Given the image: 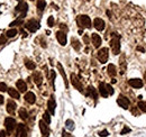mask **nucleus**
Here are the masks:
<instances>
[{
	"label": "nucleus",
	"mask_w": 146,
	"mask_h": 137,
	"mask_svg": "<svg viewBox=\"0 0 146 137\" xmlns=\"http://www.w3.org/2000/svg\"><path fill=\"white\" fill-rule=\"evenodd\" d=\"M110 47L115 55L120 53V36L118 34L112 35V38L110 41Z\"/></svg>",
	"instance_id": "1"
},
{
	"label": "nucleus",
	"mask_w": 146,
	"mask_h": 137,
	"mask_svg": "<svg viewBox=\"0 0 146 137\" xmlns=\"http://www.w3.org/2000/svg\"><path fill=\"white\" fill-rule=\"evenodd\" d=\"M76 23H78L79 27H81V28H90L91 27V19H90V17L87 15L78 16Z\"/></svg>",
	"instance_id": "2"
},
{
	"label": "nucleus",
	"mask_w": 146,
	"mask_h": 137,
	"mask_svg": "<svg viewBox=\"0 0 146 137\" xmlns=\"http://www.w3.org/2000/svg\"><path fill=\"white\" fill-rule=\"evenodd\" d=\"M109 49L107 47H102L101 49L98 51V54H97V57L101 63H106L108 61V57H109Z\"/></svg>",
	"instance_id": "3"
},
{
	"label": "nucleus",
	"mask_w": 146,
	"mask_h": 137,
	"mask_svg": "<svg viewBox=\"0 0 146 137\" xmlns=\"http://www.w3.org/2000/svg\"><path fill=\"white\" fill-rule=\"evenodd\" d=\"M25 27H26V29L28 30V32L35 33L36 30H38V28L41 27V25H39V23L37 22V20L32 19V20H29V22H27V24L25 25Z\"/></svg>",
	"instance_id": "4"
},
{
	"label": "nucleus",
	"mask_w": 146,
	"mask_h": 137,
	"mask_svg": "<svg viewBox=\"0 0 146 137\" xmlns=\"http://www.w3.org/2000/svg\"><path fill=\"white\" fill-rule=\"evenodd\" d=\"M5 126H6V129H7L8 133H11L12 130L16 128V120L14 119L12 117H7L5 119Z\"/></svg>",
	"instance_id": "5"
},
{
	"label": "nucleus",
	"mask_w": 146,
	"mask_h": 137,
	"mask_svg": "<svg viewBox=\"0 0 146 137\" xmlns=\"http://www.w3.org/2000/svg\"><path fill=\"white\" fill-rule=\"evenodd\" d=\"M27 10H28V5H27L26 2H24V1H19L18 6L16 7V9H15V11L16 12H22L20 16L24 18L25 16H26V14H27Z\"/></svg>",
	"instance_id": "6"
},
{
	"label": "nucleus",
	"mask_w": 146,
	"mask_h": 137,
	"mask_svg": "<svg viewBox=\"0 0 146 137\" xmlns=\"http://www.w3.org/2000/svg\"><path fill=\"white\" fill-rule=\"evenodd\" d=\"M117 103L122 108H124V109H128L129 107V99L126 98V97H124L122 94H120L119 97H118V99H117Z\"/></svg>",
	"instance_id": "7"
},
{
	"label": "nucleus",
	"mask_w": 146,
	"mask_h": 137,
	"mask_svg": "<svg viewBox=\"0 0 146 137\" xmlns=\"http://www.w3.org/2000/svg\"><path fill=\"white\" fill-rule=\"evenodd\" d=\"M38 125H39V129H41L43 137H49V126H47L46 122L44 121V120H41Z\"/></svg>",
	"instance_id": "8"
},
{
	"label": "nucleus",
	"mask_w": 146,
	"mask_h": 137,
	"mask_svg": "<svg viewBox=\"0 0 146 137\" xmlns=\"http://www.w3.org/2000/svg\"><path fill=\"white\" fill-rule=\"evenodd\" d=\"M56 38H57L58 43L62 45V46H65L66 45V42H68V38H66V34L62 30H58L56 32Z\"/></svg>",
	"instance_id": "9"
},
{
	"label": "nucleus",
	"mask_w": 146,
	"mask_h": 137,
	"mask_svg": "<svg viewBox=\"0 0 146 137\" xmlns=\"http://www.w3.org/2000/svg\"><path fill=\"white\" fill-rule=\"evenodd\" d=\"M71 82H72L73 87L75 89H78L80 92H83V87L81 84V82L78 80V78L75 76V74H71Z\"/></svg>",
	"instance_id": "10"
},
{
	"label": "nucleus",
	"mask_w": 146,
	"mask_h": 137,
	"mask_svg": "<svg viewBox=\"0 0 146 137\" xmlns=\"http://www.w3.org/2000/svg\"><path fill=\"white\" fill-rule=\"evenodd\" d=\"M93 26H95V28L97 30L102 32V30L105 29V22H103L101 18H96V19L93 20Z\"/></svg>",
	"instance_id": "11"
},
{
	"label": "nucleus",
	"mask_w": 146,
	"mask_h": 137,
	"mask_svg": "<svg viewBox=\"0 0 146 137\" xmlns=\"http://www.w3.org/2000/svg\"><path fill=\"white\" fill-rule=\"evenodd\" d=\"M128 83H129V86L135 88V89H139L143 87V81H142L141 79H130V80L128 81Z\"/></svg>",
	"instance_id": "12"
},
{
	"label": "nucleus",
	"mask_w": 146,
	"mask_h": 137,
	"mask_svg": "<svg viewBox=\"0 0 146 137\" xmlns=\"http://www.w3.org/2000/svg\"><path fill=\"white\" fill-rule=\"evenodd\" d=\"M16 108H17V105H16L15 101L8 100V102H7V111H8V114L14 115L15 111H16Z\"/></svg>",
	"instance_id": "13"
},
{
	"label": "nucleus",
	"mask_w": 146,
	"mask_h": 137,
	"mask_svg": "<svg viewBox=\"0 0 146 137\" xmlns=\"http://www.w3.org/2000/svg\"><path fill=\"white\" fill-rule=\"evenodd\" d=\"M91 41H92V44H93V46H95L96 48L100 47V45H101V37H100L98 34H92L91 35Z\"/></svg>",
	"instance_id": "14"
},
{
	"label": "nucleus",
	"mask_w": 146,
	"mask_h": 137,
	"mask_svg": "<svg viewBox=\"0 0 146 137\" xmlns=\"http://www.w3.org/2000/svg\"><path fill=\"white\" fill-rule=\"evenodd\" d=\"M33 80H34V82L37 86L41 87L42 83H43V76H42L41 72H34V74H33Z\"/></svg>",
	"instance_id": "15"
},
{
	"label": "nucleus",
	"mask_w": 146,
	"mask_h": 137,
	"mask_svg": "<svg viewBox=\"0 0 146 137\" xmlns=\"http://www.w3.org/2000/svg\"><path fill=\"white\" fill-rule=\"evenodd\" d=\"M87 95H88V97H91V98L95 99V100H97V98H98L97 90H96L92 86H89L87 88Z\"/></svg>",
	"instance_id": "16"
},
{
	"label": "nucleus",
	"mask_w": 146,
	"mask_h": 137,
	"mask_svg": "<svg viewBox=\"0 0 146 137\" xmlns=\"http://www.w3.org/2000/svg\"><path fill=\"white\" fill-rule=\"evenodd\" d=\"M17 135L19 137H26L27 136V130L24 124H19L17 125Z\"/></svg>",
	"instance_id": "17"
},
{
	"label": "nucleus",
	"mask_w": 146,
	"mask_h": 137,
	"mask_svg": "<svg viewBox=\"0 0 146 137\" xmlns=\"http://www.w3.org/2000/svg\"><path fill=\"white\" fill-rule=\"evenodd\" d=\"M47 108H49V114L54 115L55 114V108H56V102H55V99L54 98H51L47 102Z\"/></svg>",
	"instance_id": "18"
},
{
	"label": "nucleus",
	"mask_w": 146,
	"mask_h": 137,
	"mask_svg": "<svg viewBox=\"0 0 146 137\" xmlns=\"http://www.w3.org/2000/svg\"><path fill=\"white\" fill-rule=\"evenodd\" d=\"M25 100L28 103L33 105V103H35V101H36V95L33 92H30V91H29V92H26V94H25Z\"/></svg>",
	"instance_id": "19"
},
{
	"label": "nucleus",
	"mask_w": 146,
	"mask_h": 137,
	"mask_svg": "<svg viewBox=\"0 0 146 137\" xmlns=\"http://www.w3.org/2000/svg\"><path fill=\"white\" fill-rule=\"evenodd\" d=\"M16 87H17L18 91H20V92H26V90H27V84L23 80H18L16 82Z\"/></svg>",
	"instance_id": "20"
},
{
	"label": "nucleus",
	"mask_w": 146,
	"mask_h": 137,
	"mask_svg": "<svg viewBox=\"0 0 146 137\" xmlns=\"http://www.w3.org/2000/svg\"><path fill=\"white\" fill-rule=\"evenodd\" d=\"M57 68H58V71H60V73H61L62 78H63V80H64V83H65V87L68 88V87H69V81H68V78H66V74H65V72H64V68H63V66H62V64H61V63H58V64H57Z\"/></svg>",
	"instance_id": "21"
},
{
	"label": "nucleus",
	"mask_w": 146,
	"mask_h": 137,
	"mask_svg": "<svg viewBox=\"0 0 146 137\" xmlns=\"http://www.w3.org/2000/svg\"><path fill=\"white\" fill-rule=\"evenodd\" d=\"M99 92H100V94H101L103 98H107L108 95H109V93H108L107 89H106V83L101 82V83L99 84Z\"/></svg>",
	"instance_id": "22"
},
{
	"label": "nucleus",
	"mask_w": 146,
	"mask_h": 137,
	"mask_svg": "<svg viewBox=\"0 0 146 137\" xmlns=\"http://www.w3.org/2000/svg\"><path fill=\"white\" fill-rule=\"evenodd\" d=\"M7 91H8L9 95L11 97L12 99H19V98H20L19 92H18V90H16V89H14V88H9Z\"/></svg>",
	"instance_id": "23"
},
{
	"label": "nucleus",
	"mask_w": 146,
	"mask_h": 137,
	"mask_svg": "<svg viewBox=\"0 0 146 137\" xmlns=\"http://www.w3.org/2000/svg\"><path fill=\"white\" fill-rule=\"evenodd\" d=\"M107 71H108V74L110 76H115L117 74V70H116V66L114 64H109L107 68Z\"/></svg>",
	"instance_id": "24"
},
{
	"label": "nucleus",
	"mask_w": 146,
	"mask_h": 137,
	"mask_svg": "<svg viewBox=\"0 0 146 137\" xmlns=\"http://www.w3.org/2000/svg\"><path fill=\"white\" fill-rule=\"evenodd\" d=\"M46 7V1L45 0H38L37 2V9H38V12H43L44 9Z\"/></svg>",
	"instance_id": "25"
},
{
	"label": "nucleus",
	"mask_w": 146,
	"mask_h": 137,
	"mask_svg": "<svg viewBox=\"0 0 146 137\" xmlns=\"http://www.w3.org/2000/svg\"><path fill=\"white\" fill-rule=\"evenodd\" d=\"M19 117L22 118V119H24V120H26L27 118H28V114H27V111H26L25 108H20L19 109Z\"/></svg>",
	"instance_id": "26"
},
{
	"label": "nucleus",
	"mask_w": 146,
	"mask_h": 137,
	"mask_svg": "<svg viewBox=\"0 0 146 137\" xmlns=\"http://www.w3.org/2000/svg\"><path fill=\"white\" fill-rule=\"evenodd\" d=\"M16 35H17V29H15V28H11V29H9L6 33V36H7L8 38H12V37H15Z\"/></svg>",
	"instance_id": "27"
},
{
	"label": "nucleus",
	"mask_w": 146,
	"mask_h": 137,
	"mask_svg": "<svg viewBox=\"0 0 146 137\" xmlns=\"http://www.w3.org/2000/svg\"><path fill=\"white\" fill-rule=\"evenodd\" d=\"M65 127L68 128L69 130H71L72 132L73 129H74V122H73V120H71V119H68L65 121Z\"/></svg>",
	"instance_id": "28"
},
{
	"label": "nucleus",
	"mask_w": 146,
	"mask_h": 137,
	"mask_svg": "<svg viewBox=\"0 0 146 137\" xmlns=\"http://www.w3.org/2000/svg\"><path fill=\"white\" fill-rule=\"evenodd\" d=\"M72 46H73V48L75 49V51H80V48H81L80 42H79L78 39H74V38L72 39Z\"/></svg>",
	"instance_id": "29"
},
{
	"label": "nucleus",
	"mask_w": 146,
	"mask_h": 137,
	"mask_svg": "<svg viewBox=\"0 0 146 137\" xmlns=\"http://www.w3.org/2000/svg\"><path fill=\"white\" fill-rule=\"evenodd\" d=\"M43 120L46 122L47 125H49V122H51V116H49V111H46V113H44V115H43Z\"/></svg>",
	"instance_id": "30"
},
{
	"label": "nucleus",
	"mask_w": 146,
	"mask_h": 137,
	"mask_svg": "<svg viewBox=\"0 0 146 137\" xmlns=\"http://www.w3.org/2000/svg\"><path fill=\"white\" fill-rule=\"evenodd\" d=\"M25 65H26V68H28V70H34L35 68H36V65H35L34 62L32 61H26V63H25Z\"/></svg>",
	"instance_id": "31"
},
{
	"label": "nucleus",
	"mask_w": 146,
	"mask_h": 137,
	"mask_svg": "<svg viewBox=\"0 0 146 137\" xmlns=\"http://www.w3.org/2000/svg\"><path fill=\"white\" fill-rule=\"evenodd\" d=\"M23 19H24V18L19 16V17L15 20V22H12L11 24H10V27H14V26H17V25H20V24H22V22H23Z\"/></svg>",
	"instance_id": "32"
},
{
	"label": "nucleus",
	"mask_w": 146,
	"mask_h": 137,
	"mask_svg": "<svg viewBox=\"0 0 146 137\" xmlns=\"http://www.w3.org/2000/svg\"><path fill=\"white\" fill-rule=\"evenodd\" d=\"M138 109L142 110L143 113H146V102H144V101L138 102Z\"/></svg>",
	"instance_id": "33"
},
{
	"label": "nucleus",
	"mask_w": 146,
	"mask_h": 137,
	"mask_svg": "<svg viewBox=\"0 0 146 137\" xmlns=\"http://www.w3.org/2000/svg\"><path fill=\"white\" fill-rule=\"evenodd\" d=\"M8 88H7V84L3 83V82H0V92H5L7 91Z\"/></svg>",
	"instance_id": "34"
},
{
	"label": "nucleus",
	"mask_w": 146,
	"mask_h": 137,
	"mask_svg": "<svg viewBox=\"0 0 146 137\" xmlns=\"http://www.w3.org/2000/svg\"><path fill=\"white\" fill-rule=\"evenodd\" d=\"M106 89H107V91H108V93H109V95H110V94H114V89H112V87L110 86V84H106Z\"/></svg>",
	"instance_id": "35"
},
{
	"label": "nucleus",
	"mask_w": 146,
	"mask_h": 137,
	"mask_svg": "<svg viewBox=\"0 0 146 137\" xmlns=\"http://www.w3.org/2000/svg\"><path fill=\"white\" fill-rule=\"evenodd\" d=\"M47 25H49V27H53L54 25V17H49V19H47Z\"/></svg>",
	"instance_id": "36"
},
{
	"label": "nucleus",
	"mask_w": 146,
	"mask_h": 137,
	"mask_svg": "<svg viewBox=\"0 0 146 137\" xmlns=\"http://www.w3.org/2000/svg\"><path fill=\"white\" fill-rule=\"evenodd\" d=\"M6 42H7V36H0V45H3L6 44Z\"/></svg>",
	"instance_id": "37"
},
{
	"label": "nucleus",
	"mask_w": 146,
	"mask_h": 137,
	"mask_svg": "<svg viewBox=\"0 0 146 137\" xmlns=\"http://www.w3.org/2000/svg\"><path fill=\"white\" fill-rule=\"evenodd\" d=\"M108 135H109V133H108L107 130H102V132L99 133V136L100 137H107Z\"/></svg>",
	"instance_id": "38"
},
{
	"label": "nucleus",
	"mask_w": 146,
	"mask_h": 137,
	"mask_svg": "<svg viewBox=\"0 0 146 137\" xmlns=\"http://www.w3.org/2000/svg\"><path fill=\"white\" fill-rule=\"evenodd\" d=\"M127 133H130V128L125 127L124 129L122 130V133H120V134H122V135H125V134H127Z\"/></svg>",
	"instance_id": "39"
},
{
	"label": "nucleus",
	"mask_w": 146,
	"mask_h": 137,
	"mask_svg": "<svg viewBox=\"0 0 146 137\" xmlns=\"http://www.w3.org/2000/svg\"><path fill=\"white\" fill-rule=\"evenodd\" d=\"M51 79H52V82H54V80H55V72L54 71H51Z\"/></svg>",
	"instance_id": "40"
},
{
	"label": "nucleus",
	"mask_w": 146,
	"mask_h": 137,
	"mask_svg": "<svg viewBox=\"0 0 146 137\" xmlns=\"http://www.w3.org/2000/svg\"><path fill=\"white\" fill-rule=\"evenodd\" d=\"M0 137H6V132H3V130H0Z\"/></svg>",
	"instance_id": "41"
},
{
	"label": "nucleus",
	"mask_w": 146,
	"mask_h": 137,
	"mask_svg": "<svg viewBox=\"0 0 146 137\" xmlns=\"http://www.w3.org/2000/svg\"><path fill=\"white\" fill-rule=\"evenodd\" d=\"M83 39H84V42L87 43V44L89 43V38H88V35H84V36H83Z\"/></svg>",
	"instance_id": "42"
},
{
	"label": "nucleus",
	"mask_w": 146,
	"mask_h": 137,
	"mask_svg": "<svg viewBox=\"0 0 146 137\" xmlns=\"http://www.w3.org/2000/svg\"><path fill=\"white\" fill-rule=\"evenodd\" d=\"M3 99H5V98H3V95L0 94V106H1V105L3 103Z\"/></svg>",
	"instance_id": "43"
},
{
	"label": "nucleus",
	"mask_w": 146,
	"mask_h": 137,
	"mask_svg": "<svg viewBox=\"0 0 146 137\" xmlns=\"http://www.w3.org/2000/svg\"><path fill=\"white\" fill-rule=\"evenodd\" d=\"M137 49H138V51H142V52H144V48H142V47H137Z\"/></svg>",
	"instance_id": "44"
},
{
	"label": "nucleus",
	"mask_w": 146,
	"mask_h": 137,
	"mask_svg": "<svg viewBox=\"0 0 146 137\" xmlns=\"http://www.w3.org/2000/svg\"><path fill=\"white\" fill-rule=\"evenodd\" d=\"M111 82H112V83H116V82H117V81H116V79H112V80H111Z\"/></svg>",
	"instance_id": "45"
},
{
	"label": "nucleus",
	"mask_w": 146,
	"mask_h": 137,
	"mask_svg": "<svg viewBox=\"0 0 146 137\" xmlns=\"http://www.w3.org/2000/svg\"><path fill=\"white\" fill-rule=\"evenodd\" d=\"M144 80L146 81V72H145V74H144Z\"/></svg>",
	"instance_id": "46"
},
{
	"label": "nucleus",
	"mask_w": 146,
	"mask_h": 137,
	"mask_svg": "<svg viewBox=\"0 0 146 137\" xmlns=\"http://www.w3.org/2000/svg\"><path fill=\"white\" fill-rule=\"evenodd\" d=\"M17 1H22V0H17Z\"/></svg>",
	"instance_id": "47"
}]
</instances>
